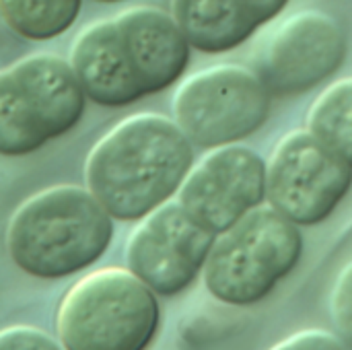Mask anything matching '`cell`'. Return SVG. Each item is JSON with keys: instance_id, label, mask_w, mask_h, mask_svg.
Wrapping results in <instances>:
<instances>
[{"instance_id": "1", "label": "cell", "mask_w": 352, "mask_h": 350, "mask_svg": "<svg viewBox=\"0 0 352 350\" xmlns=\"http://www.w3.org/2000/svg\"><path fill=\"white\" fill-rule=\"evenodd\" d=\"M192 167V142L175 120L136 113L91 149L85 184L113 221H142L179 192Z\"/></svg>"}, {"instance_id": "2", "label": "cell", "mask_w": 352, "mask_h": 350, "mask_svg": "<svg viewBox=\"0 0 352 350\" xmlns=\"http://www.w3.org/2000/svg\"><path fill=\"white\" fill-rule=\"evenodd\" d=\"M113 239V219L85 186H52L12 215L6 245L35 278H64L93 266Z\"/></svg>"}, {"instance_id": "3", "label": "cell", "mask_w": 352, "mask_h": 350, "mask_svg": "<svg viewBox=\"0 0 352 350\" xmlns=\"http://www.w3.org/2000/svg\"><path fill=\"white\" fill-rule=\"evenodd\" d=\"M301 254L299 225L272 206H258L217 235L204 264V285L221 303L250 307L295 270Z\"/></svg>"}, {"instance_id": "4", "label": "cell", "mask_w": 352, "mask_h": 350, "mask_svg": "<svg viewBox=\"0 0 352 350\" xmlns=\"http://www.w3.org/2000/svg\"><path fill=\"white\" fill-rule=\"evenodd\" d=\"M155 293L124 268H103L80 278L58 311L66 350H146L159 328Z\"/></svg>"}, {"instance_id": "5", "label": "cell", "mask_w": 352, "mask_h": 350, "mask_svg": "<svg viewBox=\"0 0 352 350\" xmlns=\"http://www.w3.org/2000/svg\"><path fill=\"white\" fill-rule=\"evenodd\" d=\"M270 97L254 70L219 64L179 85L173 118L192 144L219 149L258 132L270 116Z\"/></svg>"}, {"instance_id": "6", "label": "cell", "mask_w": 352, "mask_h": 350, "mask_svg": "<svg viewBox=\"0 0 352 350\" xmlns=\"http://www.w3.org/2000/svg\"><path fill=\"white\" fill-rule=\"evenodd\" d=\"M352 188V167L309 130L287 134L266 165V200L299 227L324 223Z\"/></svg>"}, {"instance_id": "7", "label": "cell", "mask_w": 352, "mask_h": 350, "mask_svg": "<svg viewBox=\"0 0 352 350\" xmlns=\"http://www.w3.org/2000/svg\"><path fill=\"white\" fill-rule=\"evenodd\" d=\"M344 56L340 25L326 12L301 10L274 23L258 39L252 70L270 95L291 97L330 78Z\"/></svg>"}, {"instance_id": "8", "label": "cell", "mask_w": 352, "mask_h": 350, "mask_svg": "<svg viewBox=\"0 0 352 350\" xmlns=\"http://www.w3.org/2000/svg\"><path fill=\"white\" fill-rule=\"evenodd\" d=\"M217 235L179 202H165L146 215L128 239L126 260L155 295L186 291L204 270Z\"/></svg>"}, {"instance_id": "9", "label": "cell", "mask_w": 352, "mask_h": 350, "mask_svg": "<svg viewBox=\"0 0 352 350\" xmlns=\"http://www.w3.org/2000/svg\"><path fill=\"white\" fill-rule=\"evenodd\" d=\"M266 200V163L241 144L212 149L190 169L177 202L214 235L227 231Z\"/></svg>"}, {"instance_id": "10", "label": "cell", "mask_w": 352, "mask_h": 350, "mask_svg": "<svg viewBox=\"0 0 352 350\" xmlns=\"http://www.w3.org/2000/svg\"><path fill=\"white\" fill-rule=\"evenodd\" d=\"M113 21L144 95L161 93L184 76L192 45L173 14L153 6H134L116 14Z\"/></svg>"}, {"instance_id": "11", "label": "cell", "mask_w": 352, "mask_h": 350, "mask_svg": "<svg viewBox=\"0 0 352 350\" xmlns=\"http://www.w3.org/2000/svg\"><path fill=\"white\" fill-rule=\"evenodd\" d=\"M68 62L87 99L97 105L126 107L146 97L113 19L85 27L72 43Z\"/></svg>"}, {"instance_id": "12", "label": "cell", "mask_w": 352, "mask_h": 350, "mask_svg": "<svg viewBox=\"0 0 352 350\" xmlns=\"http://www.w3.org/2000/svg\"><path fill=\"white\" fill-rule=\"evenodd\" d=\"M287 4L289 0H171V14L194 50L223 54L245 43Z\"/></svg>"}, {"instance_id": "13", "label": "cell", "mask_w": 352, "mask_h": 350, "mask_svg": "<svg viewBox=\"0 0 352 350\" xmlns=\"http://www.w3.org/2000/svg\"><path fill=\"white\" fill-rule=\"evenodd\" d=\"M8 68L31 101L47 140L60 138L80 124L89 99L68 60L33 54Z\"/></svg>"}, {"instance_id": "14", "label": "cell", "mask_w": 352, "mask_h": 350, "mask_svg": "<svg viewBox=\"0 0 352 350\" xmlns=\"http://www.w3.org/2000/svg\"><path fill=\"white\" fill-rule=\"evenodd\" d=\"M39 118L10 68L0 70V155L25 157L47 144Z\"/></svg>"}, {"instance_id": "15", "label": "cell", "mask_w": 352, "mask_h": 350, "mask_svg": "<svg viewBox=\"0 0 352 350\" xmlns=\"http://www.w3.org/2000/svg\"><path fill=\"white\" fill-rule=\"evenodd\" d=\"M80 8L82 0H0L2 21L31 41L64 35L76 23Z\"/></svg>"}, {"instance_id": "16", "label": "cell", "mask_w": 352, "mask_h": 350, "mask_svg": "<svg viewBox=\"0 0 352 350\" xmlns=\"http://www.w3.org/2000/svg\"><path fill=\"white\" fill-rule=\"evenodd\" d=\"M307 130L352 167V78L320 93L307 116Z\"/></svg>"}, {"instance_id": "17", "label": "cell", "mask_w": 352, "mask_h": 350, "mask_svg": "<svg viewBox=\"0 0 352 350\" xmlns=\"http://www.w3.org/2000/svg\"><path fill=\"white\" fill-rule=\"evenodd\" d=\"M332 320L346 342H352V262L340 272L332 291Z\"/></svg>"}, {"instance_id": "18", "label": "cell", "mask_w": 352, "mask_h": 350, "mask_svg": "<svg viewBox=\"0 0 352 350\" xmlns=\"http://www.w3.org/2000/svg\"><path fill=\"white\" fill-rule=\"evenodd\" d=\"M270 350H351L346 340L326 332V330H303L285 340H280Z\"/></svg>"}, {"instance_id": "19", "label": "cell", "mask_w": 352, "mask_h": 350, "mask_svg": "<svg viewBox=\"0 0 352 350\" xmlns=\"http://www.w3.org/2000/svg\"><path fill=\"white\" fill-rule=\"evenodd\" d=\"M0 350H60L52 338L33 328H8L0 332Z\"/></svg>"}, {"instance_id": "20", "label": "cell", "mask_w": 352, "mask_h": 350, "mask_svg": "<svg viewBox=\"0 0 352 350\" xmlns=\"http://www.w3.org/2000/svg\"><path fill=\"white\" fill-rule=\"evenodd\" d=\"M97 2H105V4H111V2H122V0H97Z\"/></svg>"}]
</instances>
